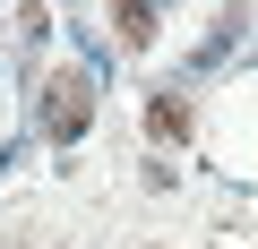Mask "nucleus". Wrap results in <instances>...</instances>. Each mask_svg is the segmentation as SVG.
I'll return each instance as SVG.
<instances>
[{
	"label": "nucleus",
	"instance_id": "f257e3e1",
	"mask_svg": "<svg viewBox=\"0 0 258 249\" xmlns=\"http://www.w3.org/2000/svg\"><path fill=\"white\" fill-rule=\"evenodd\" d=\"M86 120H95V86H86V77H52V86H43V138H52V146H78Z\"/></svg>",
	"mask_w": 258,
	"mask_h": 249
},
{
	"label": "nucleus",
	"instance_id": "f03ea898",
	"mask_svg": "<svg viewBox=\"0 0 258 249\" xmlns=\"http://www.w3.org/2000/svg\"><path fill=\"white\" fill-rule=\"evenodd\" d=\"M241 35H249V18H241V9H224V18H215V35L189 52V77H198V69H215V60H232V52H241Z\"/></svg>",
	"mask_w": 258,
	"mask_h": 249
},
{
	"label": "nucleus",
	"instance_id": "7ed1b4c3",
	"mask_svg": "<svg viewBox=\"0 0 258 249\" xmlns=\"http://www.w3.org/2000/svg\"><path fill=\"white\" fill-rule=\"evenodd\" d=\"M112 35H120V52H147L155 43V0H112Z\"/></svg>",
	"mask_w": 258,
	"mask_h": 249
},
{
	"label": "nucleus",
	"instance_id": "20e7f679",
	"mask_svg": "<svg viewBox=\"0 0 258 249\" xmlns=\"http://www.w3.org/2000/svg\"><path fill=\"white\" fill-rule=\"evenodd\" d=\"M147 129H155V138H181V129H189V103H181V95H155Z\"/></svg>",
	"mask_w": 258,
	"mask_h": 249
}]
</instances>
